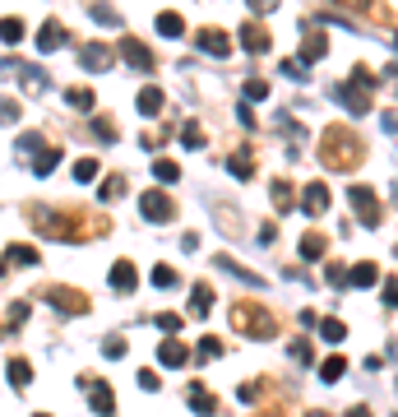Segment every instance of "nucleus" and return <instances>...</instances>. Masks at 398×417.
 <instances>
[{
  "label": "nucleus",
  "mask_w": 398,
  "mask_h": 417,
  "mask_svg": "<svg viewBox=\"0 0 398 417\" xmlns=\"http://www.w3.org/2000/svg\"><path fill=\"white\" fill-rule=\"evenodd\" d=\"M343 371H348V362H343V357H324V362H320V380H329V385H334V380H343Z\"/></svg>",
  "instance_id": "obj_25"
},
{
  "label": "nucleus",
  "mask_w": 398,
  "mask_h": 417,
  "mask_svg": "<svg viewBox=\"0 0 398 417\" xmlns=\"http://www.w3.org/2000/svg\"><path fill=\"white\" fill-rule=\"evenodd\" d=\"M56 163H61V149H42V154L32 158V172H37V176H46V172L56 167Z\"/></svg>",
  "instance_id": "obj_30"
},
{
  "label": "nucleus",
  "mask_w": 398,
  "mask_h": 417,
  "mask_svg": "<svg viewBox=\"0 0 398 417\" xmlns=\"http://www.w3.org/2000/svg\"><path fill=\"white\" fill-rule=\"evenodd\" d=\"M245 5H250L255 15H274V10H278V0H245Z\"/></svg>",
  "instance_id": "obj_47"
},
{
  "label": "nucleus",
  "mask_w": 398,
  "mask_h": 417,
  "mask_svg": "<svg viewBox=\"0 0 398 417\" xmlns=\"http://www.w3.org/2000/svg\"><path fill=\"white\" fill-rule=\"evenodd\" d=\"M23 33H28V28H23L19 19H0V42L15 46V42H23Z\"/></svg>",
  "instance_id": "obj_29"
},
{
  "label": "nucleus",
  "mask_w": 398,
  "mask_h": 417,
  "mask_svg": "<svg viewBox=\"0 0 398 417\" xmlns=\"http://www.w3.org/2000/svg\"><path fill=\"white\" fill-rule=\"evenodd\" d=\"M65 42H70V33H65L61 24H56V19H46V24H42V33H37V51L46 56V51H56V46H65Z\"/></svg>",
  "instance_id": "obj_7"
},
{
  "label": "nucleus",
  "mask_w": 398,
  "mask_h": 417,
  "mask_svg": "<svg viewBox=\"0 0 398 417\" xmlns=\"http://www.w3.org/2000/svg\"><path fill=\"white\" fill-rule=\"evenodd\" d=\"M19 84H23L28 93H42L46 89V70L42 65H19Z\"/></svg>",
  "instance_id": "obj_18"
},
{
  "label": "nucleus",
  "mask_w": 398,
  "mask_h": 417,
  "mask_svg": "<svg viewBox=\"0 0 398 417\" xmlns=\"http://www.w3.org/2000/svg\"><path fill=\"white\" fill-rule=\"evenodd\" d=\"M199 51H204V56H218V61H222V56H231V42H227V37H222L218 28H204V33H199Z\"/></svg>",
  "instance_id": "obj_9"
},
{
  "label": "nucleus",
  "mask_w": 398,
  "mask_h": 417,
  "mask_svg": "<svg viewBox=\"0 0 398 417\" xmlns=\"http://www.w3.org/2000/svg\"><path fill=\"white\" fill-rule=\"evenodd\" d=\"M348 283H357V288H375V283H380V269H375V264H352V274H348Z\"/></svg>",
  "instance_id": "obj_20"
},
{
  "label": "nucleus",
  "mask_w": 398,
  "mask_h": 417,
  "mask_svg": "<svg viewBox=\"0 0 398 417\" xmlns=\"http://www.w3.org/2000/svg\"><path fill=\"white\" fill-rule=\"evenodd\" d=\"M195 357H199V362H214V357H222V343H218V339H199Z\"/></svg>",
  "instance_id": "obj_39"
},
{
  "label": "nucleus",
  "mask_w": 398,
  "mask_h": 417,
  "mask_svg": "<svg viewBox=\"0 0 398 417\" xmlns=\"http://www.w3.org/2000/svg\"><path fill=\"white\" fill-rule=\"evenodd\" d=\"M93 130H97V135L107 139V144H111V139H116V125H111V121H97V125H93Z\"/></svg>",
  "instance_id": "obj_50"
},
{
  "label": "nucleus",
  "mask_w": 398,
  "mask_h": 417,
  "mask_svg": "<svg viewBox=\"0 0 398 417\" xmlns=\"http://www.w3.org/2000/svg\"><path fill=\"white\" fill-rule=\"evenodd\" d=\"M111 288H116V293H135L139 288V269L130 260H116L111 264Z\"/></svg>",
  "instance_id": "obj_6"
},
{
  "label": "nucleus",
  "mask_w": 398,
  "mask_h": 417,
  "mask_svg": "<svg viewBox=\"0 0 398 417\" xmlns=\"http://www.w3.org/2000/svg\"><path fill=\"white\" fill-rule=\"evenodd\" d=\"M324 51H329V42H324V37H306V46H301V65L324 61Z\"/></svg>",
  "instance_id": "obj_27"
},
{
  "label": "nucleus",
  "mask_w": 398,
  "mask_h": 417,
  "mask_svg": "<svg viewBox=\"0 0 398 417\" xmlns=\"http://www.w3.org/2000/svg\"><path fill=\"white\" fill-rule=\"evenodd\" d=\"M176 283H181V274H176L171 264H158L153 269V288H176Z\"/></svg>",
  "instance_id": "obj_34"
},
{
  "label": "nucleus",
  "mask_w": 398,
  "mask_h": 417,
  "mask_svg": "<svg viewBox=\"0 0 398 417\" xmlns=\"http://www.w3.org/2000/svg\"><path fill=\"white\" fill-rule=\"evenodd\" d=\"M348 5H357V10H366V5H370V0H348Z\"/></svg>",
  "instance_id": "obj_53"
},
{
  "label": "nucleus",
  "mask_w": 398,
  "mask_h": 417,
  "mask_svg": "<svg viewBox=\"0 0 398 417\" xmlns=\"http://www.w3.org/2000/svg\"><path fill=\"white\" fill-rule=\"evenodd\" d=\"M274 204H278V209H287V204H292V185L287 181H274Z\"/></svg>",
  "instance_id": "obj_44"
},
{
  "label": "nucleus",
  "mask_w": 398,
  "mask_h": 417,
  "mask_svg": "<svg viewBox=\"0 0 398 417\" xmlns=\"http://www.w3.org/2000/svg\"><path fill=\"white\" fill-rule=\"evenodd\" d=\"M348 417H370V413L361 408V403H357V408H348Z\"/></svg>",
  "instance_id": "obj_52"
},
{
  "label": "nucleus",
  "mask_w": 398,
  "mask_h": 417,
  "mask_svg": "<svg viewBox=\"0 0 398 417\" xmlns=\"http://www.w3.org/2000/svg\"><path fill=\"white\" fill-rule=\"evenodd\" d=\"M19 121V102L15 98H0V125H15Z\"/></svg>",
  "instance_id": "obj_42"
},
{
  "label": "nucleus",
  "mask_w": 398,
  "mask_h": 417,
  "mask_svg": "<svg viewBox=\"0 0 398 417\" xmlns=\"http://www.w3.org/2000/svg\"><path fill=\"white\" fill-rule=\"evenodd\" d=\"M121 195H125V176H111V181L107 185H102V190H97V200H121Z\"/></svg>",
  "instance_id": "obj_35"
},
{
  "label": "nucleus",
  "mask_w": 398,
  "mask_h": 417,
  "mask_svg": "<svg viewBox=\"0 0 398 417\" xmlns=\"http://www.w3.org/2000/svg\"><path fill=\"white\" fill-rule=\"evenodd\" d=\"M0 274H5V269H0Z\"/></svg>",
  "instance_id": "obj_57"
},
{
  "label": "nucleus",
  "mask_w": 398,
  "mask_h": 417,
  "mask_svg": "<svg viewBox=\"0 0 398 417\" xmlns=\"http://www.w3.org/2000/svg\"><path fill=\"white\" fill-rule=\"evenodd\" d=\"M79 65L97 75V70H107V65H111V51H107V46H97V42H88V46H79Z\"/></svg>",
  "instance_id": "obj_8"
},
{
  "label": "nucleus",
  "mask_w": 398,
  "mask_h": 417,
  "mask_svg": "<svg viewBox=\"0 0 398 417\" xmlns=\"http://www.w3.org/2000/svg\"><path fill=\"white\" fill-rule=\"evenodd\" d=\"M102 353L107 357H125V339L121 334H107V339H102Z\"/></svg>",
  "instance_id": "obj_43"
},
{
  "label": "nucleus",
  "mask_w": 398,
  "mask_h": 417,
  "mask_svg": "<svg viewBox=\"0 0 398 417\" xmlns=\"http://www.w3.org/2000/svg\"><path fill=\"white\" fill-rule=\"evenodd\" d=\"M334 98L343 102V111H352V116H366V111H370V89H357V84H338Z\"/></svg>",
  "instance_id": "obj_3"
},
{
  "label": "nucleus",
  "mask_w": 398,
  "mask_h": 417,
  "mask_svg": "<svg viewBox=\"0 0 398 417\" xmlns=\"http://www.w3.org/2000/svg\"><path fill=\"white\" fill-rule=\"evenodd\" d=\"M236 324H250L255 339H269V334H274V320H269L264 311H255V306H236Z\"/></svg>",
  "instance_id": "obj_4"
},
{
  "label": "nucleus",
  "mask_w": 398,
  "mask_h": 417,
  "mask_svg": "<svg viewBox=\"0 0 398 417\" xmlns=\"http://www.w3.org/2000/svg\"><path fill=\"white\" fill-rule=\"evenodd\" d=\"M181 144H185V149H204V130H199V121H185L181 125Z\"/></svg>",
  "instance_id": "obj_32"
},
{
  "label": "nucleus",
  "mask_w": 398,
  "mask_h": 417,
  "mask_svg": "<svg viewBox=\"0 0 398 417\" xmlns=\"http://www.w3.org/2000/svg\"><path fill=\"white\" fill-rule=\"evenodd\" d=\"M283 75H287L292 84H306V79H310V70H306L301 61H283Z\"/></svg>",
  "instance_id": "obj_40"
},
{
  "label": "nucleus",
  "mask_w": 398,
  "mask_h": 417,
  "mask_svg": "<svg viewBox=\"0 0 398 417\" xmlns=\"http://www.w3.org/2000/svg\"><path fill=\"white\" fill-rule=\"evenodd\" d=\"M37 417H46V413H37Z\"/></svg>",
  "instance_id": "obj_56"
},
{
  "label": "nucleus",
  "mask_w": 398,
  "mask_h": 417,
  "mask_svg": "<svg viewBox=\"0 0 398 417\" xmlns=\"http://www.w3.org/2000/svg\"><path fill=\"white\" fill-rule=\"evenodd\" d=\"M181 315H176V311H162V315H158V329H162V334H167V339H176V334H181Z\"/></svg>",
  "instance_id": "obj_33"
},
{
  "label": "nucleus",
  "mask_w": 398,
  "mask_h": 417,
  "mask_svg": "<svg viewBox=\"0 0 398 417\" xmlns=\"http://www.w3.org/2000/svg\"><path fill=\"white\" fill-rule=\"evenodd\" d=\"M153 176H158V181H181V167H176V163H171V158H158V163H153Z\"/></svg>",
  "instance_id": "obj_31"
},
{
  "label": "nucleus",
  "mask_w": 398,
  "mask_h": 417,
  "mask_svg": "<svg viewBox=\"0 0 398 417\" xmlns=\"http://www.w3.org/2000/svg\"><path fill=\"white\" fill-rule=\"evenodd\" d=\"M139 389H149V394L158 389V376H153V371H139Z\"/></svg>",
  "instance_id": "obj_48"
},
{
  "label": "nucleus",
  "mask_w": 398,
  "mask_h": 417,
  "mask_svg": "<svg viewBox=\"0 0 398 417\" xmlns=\"http://www.w3.org/2000/svg\"><path fill=\"white\" fill-rule=\"evenodd\" d=\"M214 311V288L209 283H195V293H190V315H209Z\"/></svg>",
  "instance_id": "obj_15"
},
{
  "label": "nucleus",
  "mask_w": 398,
  "mask_h": 417,
  "mask_svg": "<svg viewBox=\"0 0 398 417\" xmlns=\"http://www.w3.org/2000/svg\"><path fill=\"white\" fill-rule=\"evenodd\" d=\"M384 130H389V135H398V116H394V111H384Z\"/></svg>",
  "instance_id": "obj_51"
},
{
  "label": "nucleus",
  "mask_w": 398,
  "mask_h": 417,
  "mask_svg": "<svg viewBox=\"0 0 398 417\" xmlns=\"http://www.w3.org/2000/svg\"><path fill=\"white\" fill-rule=\"evenodd\" d=\"M324 274H329V283H334V288H343V283H348V269H343V264H324Z\"/></svg>",
  "instance_id": "obj_46"
},
{
  "label": "nucleus",
  "mask_w": 398,
  "mask_h": 417,
  "mask_svg": "<svg viewBox=\"0 0 398 417\" xmlns=\"http://www.w3.org/2000/svg\"><path fill=\"white\" fill-rule=\"evenodd\" d=\"M10 385H15V389H28L32 385V367L23 362V357H10Z\"/></svg>",
  "instance_id": "obj_21"
},
{
  "label": "nucleus",
  "mask_w": 398,
  "mask_h": 417,
  "mask_svg": "<svg viewBox=\"0 0 398 417\" xmlns=\"http://www.w3.org/2000/svg\"><path fill=\"white\" fill-rule=\"evenodd\" d=\"M185 399H190V408H195L199 417H214V413H218V399H214L204 385H190V389H185Z\"/></svg>",
  "instance_id": "obj_12"
},
{
  "label": "nucleus",
  "mask_w": 398,
  "mask_h": 417,
  "mask_svg": "<svg viewBox=\"0 0 398 417\" xmlns=\"http://www.w3.org/2000/svg\"><path fill=\"white\" fill-rule=\"evenodd\" d=\"M158 362H162V367H185V362H190V353H185V343L162 339V348H158Z\"/></svg>",
  "instance_id": "obj_14"
},
{
  "label": "nucleus",
  "mask_w": 398,
  "mask_h": 417,
  "mask_svg": "<svg viewBox=\"0 0 398 417\" xmlns=\"http://www.w3.org/2000/svg\"><path fill=\"white\" fill-rule=\"evenodd\" d=\"M301 209H306V218H320L324 209H329V185H324V181H310L306 195H301Z\"/></svg>",
  "instance_id": "obj_5"
},
{
  "label": "nucleus",
  "mask_w": 398,
  "mask_h": 417,
  "mask_svg": "<svg viewBox=\"0 0 398 417\" xmlns=\"http://www.w3.org/2000/svg\"><path fill=\"white\" fill-rule=\"evenodd\" d=\"M93 19H97V24H107V28H116V24H121V19H116V10H107V5H93Z\"/></svg>",
  "instance_id": "obj_45"
},
{
  "label": "nucleus",
  "mask_w": 398,
  "mask_h": 417,
  "mask_svg": "<svg viewBox=\"0 0 398 417\" xmlns=\"http://www.w3.org/2000/svg\"><path fill=\"white\" fill-rule=\"evenodd\" d=\"M227 172L236 176V181H245V176L255 172V163H250V154H231V158H227Z\"/></svg>",
  "instance_id": "obj_28"
},
{
  "label": "nucleus",
  "mask_w": 398,
  "mask_h": 417,
  "mask_svg": "<svg viewBox=\"0 0 398 417\" xmlns=\"http://www.w3.org/2000/svg\"><path fill=\"white\" fill-rule=\"evenodd\" d=\"M65 102H70V107H79V111H93V107H97V98H93L88 89H65Z\"/></svg>",
  "instance_id": "obj_26"
},
{
  "label": "nucleus",
  "mask_w": 398,
  "mask_h": 417,
  "mask_svg": "<svg viewBox=\"0 0 398 417\" xmlns=\"http://www.w3.org/2000/svg\"><path fill=\"white\" fill-rule=\"evenodd\" d=\"M93 176H97V158H79V163H75V181L88 185Z\"/></svg>",
  "instance_id": "obj_37"
},
{
  "label": "nucleus",
  "mask_w": 398,
  "mask_h": 417,
  "mask_svg": "<svg viewBox=\"0 0 398 417\" xmlns=\"http://www.w3.org/2000/svg\"><path fill=\"white\" fill-rule=\"evenodd\" d=\"M158 33H162V37H171V42H176V37H185V19L181 15H158Z\"/></svg>",
  "instance_id": "obj_22"
},
{
  "label": "nucleus",
  "mask_w": 398,
  "mask_h": 417,
  "mask_svg": "<svg viewBox=\"0 0 398 417\" xmlns=\"http://www.w3.org/2000/svg\"><path fill=\"white\" fill-rule=\"evenodd\" d=\"M245 98H250V102H264V98H269V79H250V84H245Z\"/></svg>",
  "instance_id": "obj_41"
},
{
  "label": "nucleus",
  "mask_w": 398,
  "mask_h": 417,
  "mask_svg": "<svg viewBox=\"0 0 398 417\" xmlns=\"http://www.w3.org/2000/svg\"><path fill=\"white\" fill-rule=\"evenodd\" d=\"M320 334H324L329 343H343V339H348V329H343V320H320Z\"/></svg>",
  "instance_id": "obj_38"
},
{
  "label": "nucleus",
  "mask_w": 398,
  "mask_h": 417,
  "mask_svg": "<svg viewBox=\"0 0 398 417\" xmlns=\"http://www.w3.org/2000/svg\"><path fill=\"white\" fill-rule=\"evenodd\" d=\"M287 357H292V362H301V367H315V357H310V343H301V339L287 343Z\"/></svg>",
  "instance_id": "obj_36"
},
{
  "label": "nucleus",
  "mask_w": 398,
  "mask_h": 417,
  "mask_svg": "<svg viewBox=\"0 0 398 417\" xmlns=\"http://www.w3.org/2000/svg\"><path fill=\"white\" fill-rule=\"evenodd\" d=\"M384 306H398V283H394V278L384 283Z\"/></svg>",
  "instance_id": "obj_49"
},
{
  "label": "nucleus",
  "mask_w": 398,
  "mask_h": 417,
  "mask_svg": "<svg viewBox=\"0 0 398 417\" xmlns=\"http://www.w3.org/2000/svg\"><path fill=\"white\" fill-rule=\"evenodd\" d=\"M301 260H306V264H320L324 260V237H320V232H306V237H301Z\"/></svg>",
  "instance_id": "obj_19"
},
{
  "label": "nucleus",
  "mask_w": 398,
  "mask_h": 417,
  "mask_svg": "<svg viewBox=\"0 0 398 417\" xmlns=\"http://www.w3.org/2000/svg\"><path fill=\"white\" fill-rule=\"evenodd\" d=\"M306 417H329V413H306Z\"/></svg>",
  "instance_id": "obj_54"
},
{
  "label": "nucleus",
  "mask_w": 398,
  "mask_h": 417,
  "mask_svg": "<svg viewBox=\"0 0 398 417\" xmlns=\"http://www.w3.org/2000/svg\"><path fill=\"white\" fill-rule=\"evenodd\" d=\"M218 269H222V274H231V278H241V283H250V288H264V278H260V274L241 269V264H236V260H227V255H218Z\"/></svg>",
  "instance_id": "obj_17"
},
{
  "label": "nucleus",
  "mask_w": 398,
  "mask_h": 417,
  "mask_svg": "<svg viewBox=\"0 0 398 417\" xmlns=\"http://www.w3.org/2000/svg\"><path fill=\"white\" fill-rule=\"evenodd\" d=\"M348 200H352V209L361 214V223H366V228H375V223H380V204H375V195H370V185L352 181V185H348Z\"/></svg>",
  "instance_id": "obj_1"
},
{
  "label": "nucleus",
  "mask_w": 398,
  "mask_h": 417,
  "mask_svg": "<svg viewBox=\"0 0 398 417\" xmlns=\"http://www.w3.org/2000/svg\"><path fill=\"white\" fill-rule=\"evenodd\" d=\"M121 56L135 65V70H153V56H149V46L135 42V37H121Z\"/></svg>",
  "instance_id": "obj_10"
},
{
  "label": "nucleus",
  "mask_w": 398,
  "mask_h": 417,
  "mask_svg": "<svg viewBox=\"0 0 398 417\" xmlns=\"http://www.w3.org/2000/svg\"><path fill=\"white\" fill-rule=\"evenodd\" d=\"M241 46H245V51H255V56H260V51H269L274 42H269V33H264L260 24H245V28H241Z\"/></svg>",
  "instance_id": "obj_13"
},
{
  "label": "nucleus",
  "mask_w": 398,
  "mask_h": 417,
  "mask_svg": "<svg viewBox=\"0 0 398 417\" xmlns=\"http://www.w3.org/2000/svg\"><path fill=\"white\" fill-rule=\"evenodd\" d=\"M394 51H398V33H394Z\"/></svg>",
  "instance_id": "obj_55"
},
{
  "label": "nucleus",
  "mask_w": 398,
  "mask_h": 417,
  "mask_svg": "<svg viewBox=\"0 0 398 417\" xmlns=\"http://www.w3.org/2000/svg\"><path fill=\"white\" fill-rule=\"evenodd\" d=\"M139 111H144V116H158V111H162V89L149 84V89L139 93Z\"/></svg>",
  "instance_id": "obj_23"
},
{
  "label": "nucleus",
  "mask_w": 398,
  "mask_h": 417,
  "mask_svg": "<svg viewBox=\"0 0 398 417\" xmlns=\"http://www.w3.org/2000/svg\"><path fill=\"white\" fill-rule=\"evenodd\" d=\"M46 302H51V306H56V311H70V315H79V311L88 306L84 297H65L61 288H46Z\"/></svg>",
  "instance_id": "obj_16"
},
{
  "label": "nucleus",
  "mask_w": 398,
  "mask_h": 417,
  "mask_svg": "<svg viewBox=\"0 0 398 417\" xmlns=\"http://www.w3.org/2000/svg\"><path fill=\"white\" fill-rule=\"evenodd\" d=\"M88 394H93V413L97 417H116V403H111V385L107 380H97V385L88 380Z\"/></svg>",
  "instance_id": "obj_11"
},
{
  "label": "nucleus",
  "mask_w": 398,
  "mask_h": 417,
  "mask_svg": "<svg viewBox=\"0 0 398 417\" xmlns=\"http://www.w3.org/2000/svg\"><path fill=\"white\" fill-rule=\"evenodd\" d=\"M139 214L149 218V223H167L176 209H171V200L162 195V190H144V195H139Z\"/></svg>",
  "instance_id": "obj_2"
},
{
  "label": "nucleus",
  "mask_w": 398,
  "mask_h": 417,
  "mask_svg": "<svg viewBox=\"0 0 398 417\" xmlns=\"http://www.w3.org/2000/svg\"><path fill=\"white\" fill-rule=\"evenodd\" d=\"M5 260H10V264H28V269H32V264L42 260V255H37V250H32V246H19V241H15V246L5 250Z\"/></svg>",
  "instance_id": "obj_24"
}]
</instances>
